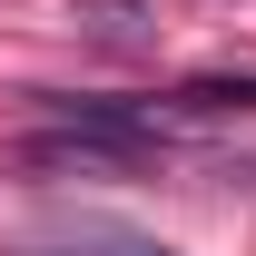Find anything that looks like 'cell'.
Returning a JSON list of instances; mask_svg holds the SVG:
<instances>
[{"instance_id":"1","label":"cell","mask_w":256,"mask_h":256,"mask_svg":"<svg viewBox=\"0 0 256 256\" xmlns=\"http://www.w3.org/2000/svg\"><path fill=\"white\" fill-rule=\"evenodd\" d=\"M30 256H168V246H158V236H138V226L79 217V226H50V236H30Z\"/></svg>"},{"instance_id":"2","label":"cell","mask_w":256,"mask_h":256,"mask_svg":"<svg viewBox=\"0 0 256 256\" xmlns=\"http://www.w3.org/2000/svg\"><path fill=\"white\" fill-rule=\"evenodd\" d=\"M188 108H256V79H197V89H178Z\"/></svg>"}]
</instances>
